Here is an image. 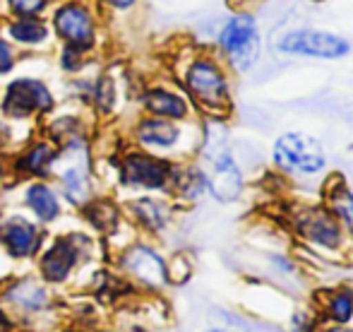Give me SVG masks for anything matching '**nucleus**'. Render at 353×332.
I'll list each match as a JSON object with an SVG mask.
<instances>
[{
  "label": "nucleus",
  "mask_w": 353,
  "mask_h": 332,
  "mask_svg": "<svg viewBox=\"0 0 353 332\" xmlns=\"http://www.w3.org/2000/svg\"><path fill=\"white\" fill-rule=\"evenodd\" d=\"M19 61H22V53L8 41L3 32H0V80L5 77H12V72L17 70Z\"/></svg>",
  "instance_id": "32"
},
{
  "label": "nucleus",
  "mask_w": 353,
  "mask_h": 332,
  "mask_svg": "<svg viewBox=\"0 0 353 332\" xmlns=\"http://www.w3.org/2000/svg\"><path fill=\"white\" fill-rule=\"evenodd\" d=\"M265 267L276 282H281L283 289H286L291 282H301L303 280V265L301 260L291 255L286 251H270L265 253Z\"/></svg>",
  "instance_id": "23"
},
{
  "label": "nucleus",
  "mask_w": 353,
  "mask_h": 332,
  "mask_svg": "<svg viewBox=\"0 0 353 332\" xmlns=\"http://www.w3.org/2000/svg\"><path fill=\"white\" fill-rule=\"evenodd\" d=\"M317 328H320V318L307 301V304H296L288 311L283 332H317Z\"/></svg>",
  "instance_id": "29"
},
{
  "label": "nucleus",
  "mask_w": 353,
  "mask_h": 332,
  "mask_svg": "<svg viewBox=\"0 0 353 332\" xmlns=\"http://www.w3.org/2000/svg\"><path fill=\"white\" fill-rule=\"evenodd\" d=\"M56 0H0V19L46 17Z\"/></svg>",
  "instance_id": "26"
},
{
  "label": "nucleus",
  "mask_w": 353,
  "mask_h": 332,
  "mask_svg": "<svg viewBox=\"0 0 353 332\" xmlns=\"http://www.w3.org/2000/svg\"><path fill=\"white\" fill-rule=\"evenodd\" d=\"M212 51L223 61V66L233 72V77L250 75L262 61L265 41H262V27L255 12L238 8L219 24L214 34Z\"/></svg>",
  "instance_id": "5"
},
{
  "label": "nucleus",
  "mask_w": 353,
  "mask_h": 332,
  "mask_svg": "<svg viewBox=\"0 0 353 332\" xmlns=\"http://www.w3.org/2000/svg\"><path fill=\"white\" fill-rule=\"evenodd\" d=\"M84 241V234H70L58 239L41 257V272L48 282H61L70 275L74 260L79 255V244Z\"/></svg>",
  "instance_id": "21"
},
{
  "label": "nucleus",
  "mask_w": 353,
  "mask_h": 332,
  "mask_svg": "<svg viewBox=\"0 0 353 332\" xmlns=\"http://www.w3.org/2000/svg\"><path fill=\"white\" fill-rule=\"evenodd\" d=\"M56 108L51 84L37 75H12L0 92V113L5 121H29Z\"/></svg>",
  "instance_id": "9"
},
{
  "label": "nucleus",
  "mask_w": 353,
  "mask_h": 332,
  "mask_svg": "<svg viewBox=\"0 0 353 332\" xmlns=\"http://www.w3.org/2000/svg\"><path fill=\"white\" fill-rule=\"evenodd\" d=\"M22 195L24 207L34 215V222L53 224L56 219H61L63 197L58 193V188H53L46 178H34L32 183H27Z\"/></svg>",
  "instance_id": "19"
},
{
  "label": "nucleus",
  "mask_w": 353,
  "mask_h": 332,
  "mask_svg": "<svg viewBox=\"0 0 353 332\" xmlns=\"http://www.w3.org/2000/svg\"><path fill=\"white\" fill-rule=\"evenodd\" d=\"M202 332H238V330L226 328V325H212V328H207V330H202Z\"/></svg>",
  "instance_id": "34"
},
{
  "label": "nucleus",
  "mask_w": 353,
  "mask_h": 332,
  "mask_svg": "<svg viewBox=\"0 0 353 332\" xmlns=\"http://www.w3.org/2000/svg\"><path fill=\"white\" fill-rule=\"evenodd\" d=\"M128 212H130L132 222L147 234H163L171 226L173 217H176V202L168 195H159V193H142L135 195L128 202Z\"/></svg>",
  "instance_id": "15"
},
{
  "label": "nucleus",
  "mask_w": 353,
  "mask_h": 332,
  "mask_svg": "<svg viewBox=\"0 0 353 332\" xmlns=\"http://www.w3.org/2000/svg\"><path fill=\"white\" fill-rule=\"evenodd\" d=\"M123 267L135 277L137 282H142L144 286H152V289H159V286L168 284L166 280V257L161 255L154 246L149 244H135L130 246L121 257Z\"/></svg>",
  "instance_id": "17"
},
{
  "label": "nucleus",
  "mask_w": 353,
  "mask_h": 332,
  "mask_svg": "<svg viewBox=\"0 0 353 332\" xmlns=\"http://www.w3.org/2000/svg\"><path fill=\"white\" fill-rule=\"evenodd\" d=\"M140 106L142 113L157 118H166V121L176 123H192L197 121V111L190 104L178 84L171 82H154L144 84L140 92Z\"/></svg>",
  "instance_id": "12"
},
{
  "label": "nucleus",
  "mask_w": 353,
  "mask_h": 332,
  "mask_svg": "<svg viewBox=\"0 0 353 332\" xmlns=\"http://www.w3.org/2000/svg\"><path fill=\"white\" fill-rule=\"evenodd\" d=\"M46 19L51 24L56 46L74 48L89 58H97L111 37L106 19L92 0H56Z\"/></svg>",
  "instance_id": "4"
},
{
  "label": "nucleus",
  "mask_w": 353,
  "mask_h": 332,
  "mask_svg": "<svg viewBox=\"0 0 353 332\" xmlns=\"http://www.w3.org/2000/svg\"><path fill=\"white\" fill-rule=\"evenodd\" d=\"M89 101H94L99 113H113V108H116V104H118V82L111 72H99V75L94 77Z\"/></svg>",
  "instance_id": "25"
},
{
  "label": "nucleus",
  "mask_w": 353,
  "mask_h": 332,
  "mask_svg": "<svg viewBox=\"0 0 353 332\" xmlns=\"http://www.w3.org/2000/svg\"><path fill=\"white\" fill-rule=\"evenodd\" d=\"M205 195H207V178L202 173L200 164L195 162V157L192 159L176 162V171H173L168 197H173V202H181V205H197Z\"/></svg>",
  "instance_id": "20"
},
{
  "label": "nucleus",
  "mask_w": 353,
  "mask_h": 332,
  "mask_svg": "<svg viewBox=\"0 0 353 332\" xmlns=\"http://www.w3.org/2000/svg\"><path fill=\"white\" fill-rule=\"evenodd\" d=\"M320 200L327 210L334 215V219L341 224L344 234L353 244V186L346 181L344 173L332 171L320 181Z\"/></svg>",
  "instance_id": "18"
},
{
  "label": "nucleus",
  "mask_w": 353,
  "mask_h": 332,
  "mask_svg": "<svg viewBox=\"0 0 353 332\" xmlns=\"http://www.w3.org/2000/svg\"><path fill=\"white\" fill-rule=\"evenodd\" d=\"M176 171V162L166 157H157L144 150H130L118 159V181L125 191L132 193H159L168 195Z\"/></svg>",
  "instance_id": "11"
},
{
  "label": "nucleus",
  "mask_w": 353,
  "mask_h": 332,
  "mask_svg": "<svg viewBox=\"0 0 353 332\" xmlns=\"http://www.w3.org/2000/svg\"><path fill=\"white\" fill-rule=\"evenodd\" d=\"M56 159H58V147L53 145L48 137H39V140L29 142V145L19 152L14 166H17V171L24 173V176L48 178V176H53Z\"/></svg>",
  "instance_id": "22"
},
{
  "label": "nucleus",
  "mask_w": 353,
  "mask_h": 332,
  "mask_svg": "<svg viewBox=\"0 0 353 332\" xmlns=\"http://www.w3.org/2000/svg\"><path fill=\"white\" fill-rule=\"evenodd\" d=\"M236 77L212 51V46L195 48L181 61L178 87L195 106L200 121H228L236 101Z\"/></svg>",
  "instance_id": "1"
},
{
  "label": "nucleus",
  "mask_w": 353,
  "mask_h": 332,
  "mask_svg": "<svg viewBox=\"0 0 353 332\" xmlns=\"http://www.w3.org/2000/svg\"><path fill=\"white\" fill-rule=\"evenodd\" d=\"M82 210L87 212V219L92 222V226L99 231L111 234V231H116L118 224H121V210H118V205L113 200H94L92 197Z\"/></svg>",
  "instance_id": "24"
},
{
  "label": "nucleus",
  "mask_w": 353,
  "mask_h": 332,
  "mask_svg": "<svg viewBox=\"0 0 353 332\" xmlns=\"http://www.w3.org/2000/svg\"><path fill=\"white\" fill-rule=\"evenodd\" d=\"M353 41L346 34L322 27H288L274 39V53L281 58L336 63L349 58Z\"/></svg>",
  "instance_id": "8"
},
{
  "label": "nucleus",
  "mask_w": 353,
  "mask_h": 332,
  "mask_svg": "<svg viewBox=\"0 0 353 332\" xmlns=\"http://www.w3.org/2000/svg\"><path fill=\"white\" fill-rule=\"evenodd\" d=\"M53 56H56V68L65 77L84 75L94 63V58L84 56V53L74 51V48H68V46H56L53 48Z\"/></svg>",
  "instance_id": "28"
},
{
  "label": "nucleus",
  "mask_w": 353,
  "mask_h": 332,
  "mask_svg": "<svg viewBox=\"0 0 353 332\" xmlns=\"http://www.w3.org/2000/svg\"><path fill=\"white\" fill-rule=\"evenodd\" d=\"M0 244L14 257H29L43 244V229L39 222L24 215H12L0 222Z\"/></svg>",
  "instance_id": "16"
},
{
  "label": "nucleus",
  "mask_w": 353,
  "mask_h": 332,
  "mask_svg": "<svg viewBox=\"0 0 353 332\" xmlns=\"http://www.w3.org/2000/svg\"><path fill=\"white\" fill-rule=\"evenodd\" d=\"M195 272V265H192L190 255L188 253H176L171 260H166V280L171 284H183L188 282Z\"/></svg>",
  "instance_id": "30"
},
{
  "label": "nucleus",
  "mask_w": 353,
  "mask_h": 332,
  "mask_svg": "<svg viewBox=\"0 0 353 332\" xmlns=\"http://www.w3.org/2000/svg\"><path fill=\"white\" fill-rule=\"evenodd\" d=\"M132 140L144 152L173 162L192 159L200 145V121L176 123L142 113L132 126Z\"/></svg>",
  "instance_id": "7"
},
{
  "label": "nucleus",
  "mask_w": 353,
  "mask_h": 332,
  "mask_svg": "<svg viewBox=\"0 0 353 332\" xmlns=\"http://www.w3.org/2000/svg\"><path fill=\"white\" fill-rule=\"evenodd\" d=\"M0 332H5V320H3V315H0Z\"/></svg>",
  "instance_id": "35"
},
{
  "label": "nucleus",
  "mask_w": 353,
  "mask_h": 332,
  "mask_svg": "<svg viewBox=\"0 0 353 332\" xmlns=\"http://www.w3.org/2000/svg\"><path fill=\"white\" fill-rule=\"evenodd\" d=\"M288 234L303 251L325 262H351L353 244L322 200H301L286 215Z\"/></svg>",
  "instance_id": "3"
},
{
  "label": "nucleus",
  "mask_w": 353,
  "mask_h": 332,
  "mask_svg": "<svg viewBox=\"0 0 353 332\" xmlns=\"http://www.w3.org/2000/svg\"><path fill=\"white\" fill-rule=\"evenodd\" d=\"M317 332H353V325H334V323H320Z\"/></svg>",
  "instance_id": "33"
},
{
  "label": "nucleus",
  "mask_w": 353,
  "mask_h": 332,
  "mask_svg": "<svg viewBox=\"0 0 353 332\" xmlns=\"http://www.w3.org/2000/svg\"><path fill=\"white\" fill-rule=\"evenodd\" d=\"M53 178L61 197L72 207H84L92 200V155L87 140H72L58 147Z\"/></svg>",
  "instance_id": "10"
},
{
  "label": "nucleus",
  "mask_w": 353,
  "mask_h": 332,
  "mask_svg": "<svg viewBox=\"0 0 353 332\" xmlns=\"http://www.w3.org/2000/svg\"><path fill=\"white\" fill-rule=\"evenodd\" d=\"M207 178V195L219 205H236L248 191V176L233 150L226 121H200V145L195 152Z\"/></svg>",
  "instance_id": "2"
},
{
  "label": "nucleus",
  "mask_w": 353,
  "mask_h": 332,
  "mask_svg": "<svg viewBox=\"0 0 353 332\" xmlns=\"http://www.w3.org/2000/svg\"><path fill=\"white\" fill-rule=\"evenodd\" d=\"M310 306L320 323L353 325V282H336L312 289Z\"/></svg>",
  "instance_id": "14"
},
{
  "label": "nucleus",
  "mask_w": 353,
  "mask_h": 332,
  "mask_svg": "<svg viewBox=\"0 0 353 332\" xmlns=\"http://www.w3.org/2000/svg\"><path fill=\"white\" fill-rule=\"evenodd\" d=\"M12 299L17 304H22L24 309H39L43 304V289L37 284V282H22L12 289Z\"/></svg>",
  "instance_id": "31"
},
{
  "label": "nucleus",
  "mask_w": 353,
  "mask_h": 332,
  "mask_svg": "<svg viewBox=\"0 0 353 332\" xmlns=\"http://www.w3.org/2000/svg\"><path fill=\"white\" fill-rule=\"evenodd\" d=\"M0 32L19 53H48L56 48L51 24L46 17H10L0 19Z\"/></svg>",
  "instance_id": "13"
},
{
  "label": "nucleus",
  "mask_w": 353,
  "mask_h": 332,
  "mask_svg": "<svg viewBox=\"0 0 353 332\" xmlns=\"http://www.w3.org/2000/svg\"><path fill=\"white\" fill-rule=\"evenodd\" d=\"M270 164L288 181H322L330 173V155L320 137L305 130H283L270 147Z\"/></svg>",
  "instance_id": "6"
},
{
  "label": "nucleus",
  "mask_w": 353,
  "mask_h": 332,
  "mask_svg": "<svg viewBox=\"0 0 353 332\" xmlns=\"http://www.w3.org/2000/svg\"><path fill=\"white\" fill-rule=\"evenodd\" d=\"M92 3L97 5L101 17L106 19L108 29H111L113 22L132 19L142 10V0H92Z\"/></svg>",
  "instance_id": "27"
}]
</instances>
